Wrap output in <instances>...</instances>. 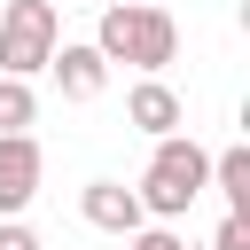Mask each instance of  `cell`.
Here are the masks:
<instances>
[{
  "instance_id": "cell-1",
  "label": "cell",
  "mask_w": 250,
  "mask_h": 250,
  "mask_svg": "<svg viewBox=\"0 0 250 250\" xmlns=\"http://www.w3.org/2000/svg\"><path fill=\"white\" fill-rule=\"evenodd\" d=\"M94 55L117 70V62H133L141 78H156L172 55H180V23H172V8H148V0H117V8H102V23H94Z\"/></svg>"
},
{
  "instance_id": "cell-2",
  "label": "cell",
  "mask_w": 250,
  "mask_h": 250,
  "mask_svg": "<svg viewBox=\"0 0 250 250\" xmlns=\"http://www.w3.org/2000/svg\"><path fill=\"white\" fill-rule=\"evenodd\" d=\"M211 188V148H195L188 133H172V141H156L148 148V172H141V211L156 219V227H172V219H188V203Z\"/></svg>"
},
{
  "instance_id": "cell-3",
  "label": "cell",
  "mask_w": 250,
  "mask_h": 250,
  "mask_svg": "<svg viewBox=\"0 0 250 250\" xmlns=\"http://www.w3.org/2000/svg\"><path fill=\"white\" fill-rule=\"evenodd\" d=\"M55 47H62V16H55V0H8L0 8V78H39L47 62H55Z\"/></svg>"
},
{
  "instance_id": "cell-4",
  "label": "cell",
  "mask_w": 250,
  "mask_h": 250,
  "mask_svg": "<svg viewBox=\"0 0 250 250\" xmlns=\"http://www.w3.org/2000/svg\"><path fill=\"white\" fill-rule=\"evenodd\" d=\"M39 180H47L39 141L31 133H0V219H23L31 195H39Z\"/></svg>"
},
{
  "instance_id": "cell-5",
  "label": "cell",
  "mask_w": 250,
  "mask_h": 250,
  "mask_svg": "<svg viewBox=\"0 0 250 250\" xmlns=\"http://www.w3.org/2000/svg\"><path fill=\"white\" fill-rule=\"evenodd\" d=\"M78 219L102 227V234H117V242H133V234L148 227V211H141V195H133L125 180H86V188H78Z\"/></svg>"
},
{
  "instance_id": "cell-6",
  "label": "cell",
  "mask_w": 250,
  "mask_h": 250,
  "mask_svg": "<svg viewBox=\"0 0 250 250\" xmlns=\"http://www.w3.org/2000/svg\"><path fill=\"white\" fill-rule=\"evenodd\" d=\"M47 70H55V86H62V102H102V94H109V62L94 55V39H62Z\"/></svg>"
},
{
  "instance_id": "cell-7",
  "label": "cell",
  "mask_w": 250,
  "mask_h": 250,
  "mask_svg": "<svg viewBox=\"0 0 250 250\" xmlns=\"http://www.w3.org/2000/svg\"><path fill=\"white\" fill-rule=\"evenodd\" d=\"M180 117H188V102H180L164 78H141V86L125 94V125H133V133H148V141H172V133H180Z\"/></svg>"
},
{
  "instance_id": "cell-8",
  "label": "cell",
  "mask_w": 250,
  "mask_h": 250,
  "mask_svg": "<svg viewBox=\"0 0 250 250\" xmlns=\"http://www.w3.org/2000/svg\"><path fill=\"white\" fill-rule=\"evenodd\" d=\"M211 188L227 195V211H234V219H250V148H242V141L211 156Z\"/></svg>"
},
{
  "instance_id": "cell-9",
  "label": "cell",
  "mask_w": 250,
  "mask_h": 250,
  "mask_svg": "<svg viewBox=\"0 0 250 250\" xmlns=\"http://www.w3.org/2000/svg\"><path fill=\"white\" fill-rule=\"evenodd\" d=\"M31 117H39V94L23 78H0V133H31Z\"/></svg>"
},
{
  "instance_id": "cell-10",
  "label": "cell",
  "mask_w": 250,
  "mask_h": 250,
  "mask_svg": "<svg viewBox=\"0 0 250 250\" xmlns=\"http://www.w3.org/2000/svg\"><path fill=\"white\" fill-rule=\"evenodd\" d=\"M211 250H250V219H234V211H227V219H219V234H211Z\"/></svg>"
},
{
  "instance_id": "cell-11",
  "label": "cell",
  "mask_w": 250,
  "mask_h": 250,
  "mask_svg": "<svg viewBox=\"0 0 250 250\" xmlns=\"http://www.w3.org/2000/svg\"><path fill=\"white\" fill-rule=\"evenodd\" d=\"M125 250H195V242H180V234H172V227H141V234H133V242H125Z\"/></svg>"
},
{
  "instance_id": "cell-12",
  "label": "cell",
  "mask_w": 250,
  "mask_h": 250,
  "mask_svg": "<svg viewBox=\"0 0 250 250\" xmlns=\"http://www.w3.org/2000/svg\"><path fill=\"white\" fill-rule=\"evenodd\" d=\"M0 250H39V234H31L23 219H0Z\"/></svg>"
},
{
  "instance_id": "cell-13",
  "label": "cell",
  "mask_w": 250,
  "mask_h": 250,
  "mask_svg": "<svg viewBox=\"0 0 250 250\" xmlns=\"http://www.w3.org/2000/svg\"><path fill=\"white\" fill-rule=\"evenodd\" d=\"M148 8H164V0H148Z\"/></svg>"
}]
</instances>
